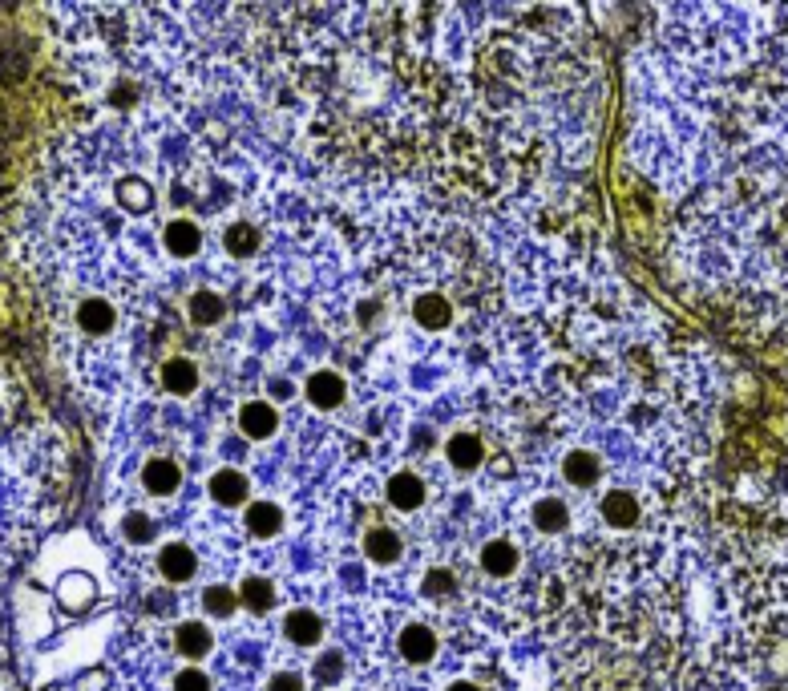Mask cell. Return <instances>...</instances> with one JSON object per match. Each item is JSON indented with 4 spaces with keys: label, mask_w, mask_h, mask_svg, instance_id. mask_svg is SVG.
<instances>
[{
    "label": "cell",
    "mask_w": 788,
    "mask_h": 691,
    "mask_svg": "<svg viewBox=\"0 0 788 691\" xmlns=\"http://www.w3.org/2000/svg\"><path fill=\"white\" fill-rule=\"evenodd\" d=\"M247 530H251L255 538H275V534L283 530V514H279V506H271V502H255V506L247 510Z\"/></svg>",
    "instance_id": "ffe728a7"
},
{
    "label": "cell",
    "mask_w": 788,
    "mask_h": 691,
    "mask_svg": "<svg viewBox=\"0 0 788 691\" xmlns=\"http://www.w3.org/2000/svg\"><path fill=\"white\" fill-rule=\"evenodd\" d=\"M158 570H162L166 582H190L194 574H199V558H194L190 546L170 542V546H162V554H158Z\"/></svg>",
    "instance_id": "3957f363"
},
{
    "label": "cell",
    "mask_w": 788,
    "mask_h": 691,
    "mask_svg": "<svg viewBox=\"0 0 788 691\" xmlns=\"http://www.w3.org/2000/svg\"><path fill=\"white\" fill-rule=\"evenodd\" d=\"M445 691H481V687H477V683H469V679H453Z\"/></svg>",
    "instance_id": "4dcf8cb0"
},
{
    "label": "cell",
    "mask_w": 788,
    "mask_h": 691,
    "mask_svg": "<svg viewBox=\"0 0 788 691\" xmlns=\"http://www.w3.org/2000/svg\"><path fill=\"white\" fill-rule=\"evenodd\" d=\"M599 514L607 522H615V526H631L639 518V498H635V493H623V489H611V493H603Z\"/></svg>",
    "instance_id": "9a60e30c"
},
{
    "label": "cell",
    "mask_w": 788,
    "mask_h": 691,
    "mask_svg": "<svg viewBox=\"0 0 788 691\" xmlns=\"http://www.w3.org/2000/svg\"><path fill=\"white\" fill-rule=\"evenodd\" d=\"M142 485L150 493H158V498H166V493H174L182 485V469L170 457H150L146 469H142Z\"/></svg>",
    "instance_id": "52a82bcc"
},
{
    "label": "cell",
    "mask_w": 788,
    "mask_h": 691,
    "mask_svg": "<svg viewBox=\"0 0 788 691\" xmlns=\"http://www.w3.org/2000/svg\"><path fill=\"white\" fill-rule=\"evenodd\" d=\"M247 493H251V481L239 469H219L211 477V498L219 506H239V502H247Z\"/></svg>",
    "instance_id": "9c48e42d"
},
{
    "label": "cell",
    "mask_w": 788,
    "mask_h": 691,
    "mask_svg": "<svg viewBox=\"0 0 788 691\" xmlns=\"http://www.w3.org/2000/svg\"><path fill=\"white\" fill-rule=\"evenodd\" d=\"M239 603H243L247 611H267V607L275 603V586H271L267 578H247L243 590H239Z\"/></svg>",
    "instance_id": "7402d4cb"
},
{
    "label": "cell",
    "mask_w": 788,
    "mask_h": 691,
    "mask_svg": "<svg viewBox=\"0 0 788 691\" xmlns=\"http://www.w3.org/2000/svg\"><path fill=\"white\" fill-rule=\"evenodd\" d=\"M267 691H304V679L295 675V671H283V675H275L271 679V687Z\"/></svg>",
    "instance_id": "f546056e"
},
{
    "label": "cell",
    "mask_w": 788,
    "mask_h": 691,
    "mask_svg": "<svg viewBox=\"0 0 788 691\" xmlns=\"http://www.w3.org/2000/svg\"><path fill=\"white\" fill-rule=\"evenodd\" d=\"M534 526H538V530H546V534H558V530L566 526V506H562L558 498H542V502H534Z\"/></svg>",
    "instance_id": "cb8c5ba5"
},
{
    "label": "cell",
    "mask_w": 788,
    "mask_h": 691,
    "mask_svg": "<svg viewBox=\"0 0 788 691\" xmlns=\"http://www.w3.org/2000/svg\"><path fill=\"white\" fill-rule=\"evenodd\" d=\"M433 651H437V635H433L425 623H409V627L401 631V655H405L409 663H429Z\"/></svg>",
    "instance_id": "30bf717a"
},
{
    "label": "cell",
    "mask_w": 788,
    "mask_h": 691,
    "mask_svg": "<svg viewBox=\"0 0 788 691\" xmlns=\"http://www.w3.org/2000/svg\"><path fill=\"white\" fill-rule=\"evenodd\" d=\"M518 562H522V554H518V546H510V542H489V546L481 550V570L494 574V578H510V574L518 570Z\"/></svg>",
    "instance_id": "8fae6325"
},
{
    "label": "cell",
    "mask_w": 788,
    "mask_h": 691,
    "mask_svg": "<svg viewBox=\"0 0 788 691\" xmlns=\"http://www.w3.org/2000/svg\"><path fill=\"white\" fill-rule=\"evenodd\" d=\"M312 675H316V683H336V679L344 675V655H340V651H324V655L316 659Z\"/></svg>",
    "instance_id": "484cf974"
},
{
    "label": "cell",
    "mask_w": 788,
    "mask_h": 691,
    "mask_svg": "<svg viewBox=\"0 0 788 691\" xmlns=\"http://www.w3.org/2000/svg\"><path fill=\"white\" fill-rule=\"evenodd\" d=\"M227 251H231L235 259L255 255V251H259V231L247 227V223H231V227H227Z\"/></svg>",
    "instance_id": "603a6c76"
},
{
    "label": "cell",
    "mask_w": 788,
    "mask_h": 691,
    "mask_svg": "<svg viewBox=\"0 0 788 691\" xmlns=\"http://www.w3.org/2000/svg\"><path fill=\"white\" fill-rule=\"evenodd\" d=\"M203 611H207L211 619H231V615H235V590L223 586V582H211V586L203 590Z\"/></svg>",
    "instance_id": "44dd1931"
},
{
    "label": "cell",
    "mask_w": 788,
    "mask_h": 691,
    "mask_svg": "<svg viewBox=\"0 0 788 691\" xmlns=\"http://www.w3.org/2000/svg\"><path fill=\"white\" fill-rule=\"evenodd\" d=\"M174 691H211V679H207L199 667H186V671L174 679Z\"/></svg>",
    "instance_id": "83f0119b"
},
{
    "label": "cell",
    "mask_w": 788,
    "mask_h": 691,
    "mask_svg": "<svg viewBox=\"0 0 788 691\" xmlns=\"http://www.w3.org/2000/svg\"><path fill=\"white\" fill-rule=\"evenodd\" d=\"M162 388L174 392V397H190L194 388H199V368H194V360L186 356H174L162 364Z\"/></svg>",
    "instance_id": "ba28073f"
},
{
    "label": "cell",
    "mask_w": 788,
    "mask_h": 691,
    "mask_svg": "<svg viewBox=\"0 0 788 691\" xmlns=\"http://www.w3.org/2000/svg\"><path fill=\"white\" fill-rule=\"evenodd\" d=\"M174 643H178V651L190 655V659H203V655L215 647V639H211V631H207L203 623H182L178 635H174Z\"/></svg>",
    "instance_id": "d6986e66"
},
{
    "label": "cell",
    "mask_w": 788,
    "mask_h": 691,
    "mask_svg": "<svg viewBox=\"0 0 788 691\" xmlns=\"http://www.w3.org/2000/svg\"><path fill=\"white\" fill-rule=\"evenodd\" d=\"M283 635H287L291 647H316L324 639V619L316 611H300V607H295L283 619Z\"/></svg>",
    "instance_id": "7a4b0ae2"
},
{
    "label": "cell",
    "mask_w": 788,
    "mask_h": 691,
    "mask_svg": "<svg viewBox=\"0 0 788 691\" xmlns=\"http://www.w3.org/2000/svg\"><path fill=\"white\" fill-rule=\"evenodd\" d=\"M162 243H166V251H170V255L190 259L194 251L203 247V231H199V223H190V219H174V223H166Z\"/></svg>",
    "instance_id": "8992f818"
},
{
    "label": "cell",
    "mask_w": 788,
    "mask_h": 691,
    "mask_svg": "<svg viewBox=\"0 0 788 691\" xmlns=\"http://www.w3.org/2000/svg\"><path fill=\"white\" fill-rule=\"evenodd\" d=\"M425 590H429V599H449L457 590V582H453V574L445 566H433L429 578H425Z\"/></svg>",
    "instance_id": "4316f807"
},
{
    "label": "cell",
    "mask_w": 788,
    "mask_h": 691,
    "mask_svg": "<svg viewBox=\"0 0 788 691\" xmlns=\"http://www.w3.org/2000/svg\"><path fill=\"white\" fill-rule=\"evenodd\" d=\"M562 477H566L570 485H578V489H590V485L599 481V457H595V453H586V449L566 453V461H562Z\"/></svg>",
    "instance_id": "4fadbf2b"
},
{
    "label": "cell",
    "mask_w": 788,
    "mask_h": 691,
    "mask_svg": "<svg viewBox=\"0 0 788 691\" xmlns=\"http://www.w3.org/2000/svg\"><path fill=\"white\" fill-rule=\"evenodd\" d=\"M364 558H372V562H397V558H401V538H397V530H388V526L368 530V534H364Z\"/></svg>",
    "instance_id": "2e32d148"
},
{
    "label": "cell",
    "mask_w": 788,
    "mask_h": 691,
    "mask_svg": "<svg viewBox=\"0 0 788 691\" xmlns=\"http://www.w3.org/2000/svg\"><path fill=\"white\" fill-rule=\"evenodd\" d=\"M413 316H417V324H425V328H445V324L453 320V304L445 300L441 291H425L421 300L413 304Z\"/></svg>",
    "instance_id": "5bb4252c"
},
{
    "label": "cell",
    "mask_w": 788,
    "mask_h": 691,
    "mask_svg": "<svg viewBox=\"0 0 788 691\" xmlns=\"http://www.w3.org/2000/svg\"><path fill=\"white\" fill-rule=\"evenodd\" d=\"M481 461H485V445H481L473 433H457V437L449 441V465H453V469L473 473Z\"/></svg>",
    "instance_id": "e0dca14e"
},
{
    "label": "cell",
    "mask_w": 788,
    "mask_h": 691,
    "mask_svg": "<svg viewBox=\"0 0 788 691\" xmlns=\"http://www.w3.org/2000/svg\"><path fill=\"white\" fill-rule=\"evenodd\" d=\"M122 534H126V542H138V546H146V542H154V534H158V522L150 518V514H126V522H122Z\"/></svg>",
    "instance_id": "d4e9b609"
},
{
    "label": "cell",
    "mask_w": 788,
    "mask_h": 691,
    "mask_svg": "<svg viewBox=\"0 0 788 691\" xmlns=\"http://www.w3.org/2000/svg\"><path fill=\"white\" fill-rule=\"evenodd\" d=\"M304 392H308V401H312L320 413H332V409H340V405H344V397H348L344 376H340V372H332V368H320V372H312Z\"/></svg>",
    "instance_id": "6da1fadb"
},
{
    "label": "cell",
    "mask_w": 788,
    "mask_h": 691,
    "mask_svg": "<svg viewBox=\"0 0 788 691\" xmlns=\"http://www.w3.org/2000/svg\"><path fill=\"white\" fill-rule=\"evenodd\" d=\"M186 312H190V324L211 328V324H219L227 316V304H223V295H215V291H194Z\"/></svg>",
    "instance_id": "7c38bea8"
},
{
    "label": "cell",
    "mask_w": 788,
    "mask_h": 691,
    "mask_svg": "<svg viewBox=\"0 0 788 691\" xmlns=\"http://www.w3.org/2000/svg\"><path fill=\"white\" fill-rule=\"evenodd\" d=\"M425 481L421 477H413V473H397L388 481V502L397 506V510H405V514H417L421 506H425Z\"/></svg>",
    "instance_id": "5b68a950"
},
{
    "label": "cell",
    "mask_w": 788,
    "mask_h": 691,
    "mask_svg": "<svg viewBox=\"0 0 788 691\" xmlns=\"http://www.w3.org/2000/svg\"><path fill=\"white\" fill-rule=\"evenodd\" d=\"M267 397H271V401H291V397H295V384H291L287 376H271V380H267Z\"/></svg>",
    "instance_id": "f1b7e54d"
},
{
    "label": "cell",
    "mask_w": 788,
    "mask_h": 691,
    "mask_svg": "<svg viewBox=\"0 0 788 691\" xmlns=\"http://www.w3.org/2000/svg\"><path fill=\"white\" fill-rule=\"evenodd\" d=\"M239 429H243V437H251V441H267V437L279 429V413H275L267 401H247V405L239 409Z\"/></svg>",
    "instance_id": "277c9868"
},
{
    "label": "cell",
    "mask_w": 788,
    "mask_h": 691,
    "mask_svg": "<svg viewBox=\"0 0 788 691\" xmlns=\"http://www.w3.org/2000/svg\"><path fill=\"white\" fill-rule=\"evenodd\" d=\"M77 324L85 328V332H110L114 328V308L102 300V295H89V300H81V308H77Z\"/></svg>",
    "instance_id": "ac0fdd59"
}]
</instances>
